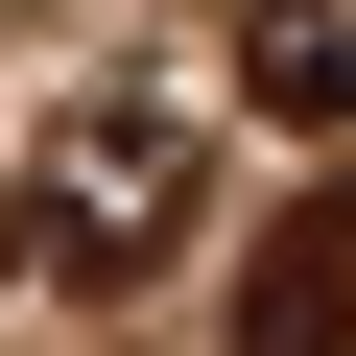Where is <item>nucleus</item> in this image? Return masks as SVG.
Returning <instances> with one entry per match:
<instances>
[{
	"label": "nucleus",
	"mask_w": 356,
	"mask_h": 356,
	"mask_svg": "<svg viewBox=\"0 0 356 356\" xmlns=\"http://www.w3.org/2000/svg\"><path fill=\"white\" fill-rule=\"evenodd\" d=\"M238 72H261V119H356V0H261Z\"/></svg>",
	"instance_id": "nucleus-3"
},
{
	"label": "nucleus",
	"mask_w": 356,
	"mask_h": 356,
	"mask_svg": "<svg viewBox=\"0 0 356 356\" xmlns=\"http://www.w3.org/2000/svg\"><path fill=\"white\" fill-rule=\"evenodd\" d=\"M166 238H191V95H72L48 191H24V261L48 285H143Z\"/></svg>",
	"instance_id": "nucleus-1"
},
{
	"label": "nucleus",
	"mask_w": 356,
	"mask_h": 356,
	"mask_svg": "<svg viewBox=\"0 0 356 356\" xmlns=\"http://www.w3.org/2000/svg\"><path fill=\"white\" fill-rule=\"evenodd\" d=\"M238 356H356V191H285L238 261Z\"/></svg>",
	"instance_id": "nucleus-2"
}]
</instances>
